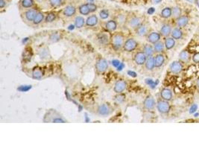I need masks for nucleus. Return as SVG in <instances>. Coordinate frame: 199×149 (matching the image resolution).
I'll list each match as a JSON object with an SVG mask.
<instances>
[{
  "label": "nucleus",
  "instance_id": "f257e3e1",
  "mask_svg": "<svg viewBox=\"0 0 199 149\" xmlns=\"http://www.w3.org/2000/svg\"><path fill=\"white\" fill-rule=\"evenodd\" d=\"M125 41V37L123 32L117 31L114 32L111 35V43L112 49L115 51H120V49H123L124 46Z\"/></svg>",
  "mask_w": 199,
  "mask_h": 149
},
{
  "label": "nucleus",
  "instance_id": "f03ea898",
  "mask_svg": "<svg viewBox=\"0 0 199 149\" xmlns=\"http://www.w3.org/2000/svg\"><path fill=\"white\" fill-rule=\"evenodd\" d=\"M108 67H109L108 63L105 58H102V57H99V58H97V60L96 61V64H95V71H96V74H103L108 70Z\"/></svg>",
  "mask_w": 199,
  "mask_h": 149
},
{
  "label": "nucleus",
  "instance_id": "7ed1b4c3",
  "mask_svg": "<svg viewBox=\"0 0 199 149\" xmlns=\"http://www.w3.org/2000/svg\"><path fill=\"white\" fill-rule=\"evenodd\" d=\"M114 111V108L112 105L110 103H103L101 104L98 106L97 109H96V113L98 115L101 116H108L112 113Z\"/></svg>",
  "mask_w": 199,
  "mask_h": 149
},
{
  "label": "nucleus",
  "instance_id": "20e7f679",
  "mask_svg": "<svg viewBox=\"0 0 199 149\" xmlns=\"http://www.w3.org/2000/svg\"><path fill=\"white\" fill-rule=\"evenodd\" d=\"M138 46L139 43L136 39L133 38V37H128L125 41L123 50L124 52H128V53H131V52L137 50Z\"/></svg>",
  "mask_w": 199,
  "mask_h": 149
},
{
  "label": "nucleus",
  "instance_id": "39448f33",
  "mask_svg": "<svg viewBox=\"0 0 199 149\" xmlns=\"http://www.w3.org/2000/svg\"><path fill=\"white\" fill-rule=\"evenodd\" d=\"M157 109L158 112L160 114L165 115L169 113L170 110H171V105H170L169 102L168 101L163 100V99H159L157 102Z\"/></svg>",
  "mask_w": 199,
  "mask_h": 149
},
{
  "label": "nucleus",
  "instance_id": "423d86ee",
  "mask_svg": "<svg viewBox=\"0 0 199 149\" xmlns=\"http://www.w3.org/2000/svg\"><path fill=\"white\" fill-rule=\"evenodd\" d=\"M143 20L140 16H137V15H132V16H129L127 19V22H126V25L131 28L133 30H135L136 28H138L140 25L143 23Z\"/></svg>",
  "mask_w": 199,
  "mask_h": 149
},
{
  "label": "nucleus",
  "instance_id": "0eeeda50",
  "mask_svg": "<svg viewBox=\"0 0 199 149\" xmlns=\"http://www.w3.org/2000/svg\"><path fill=\"white\" fill-rule=\"evenodd\" d=\"M157 105V102L155 101L154 98L151 95H149L145 98L144 101L143 102V106L145 110L148 111L153 110Z\"/></svg>",
  "mask_w": 199,
  "mask_h": 149
},
{
  "label": "nucleus",
  "instance_id": "6e6552de",
  "mask_svg": "<svg viewBox=\"0 0 199 149\" xmlns=\"http://www.w3.org/2000/svg\"><path fill=\"white\" fill-rule=\"evenodd\" d=\"M96 40L102 46H106L111 43V35L106 32H100L96 35Z\"/></svg>",
  "mask_w": 199,
  "mask_h": 149
},
{
  "label": "nucleus",
  "instance_id": "1a4fd4ad",
  "mask_svg": "<svg viewBox=\"0 0 199 149\" xmlns=\"http://www.w3.org/2000/svg\"><path fill=\"white\" fill-rule=\"evenodd\" d=\"M148 57L143 51H137L133 55V61L137 65L143 66L145 65Z\"/></svg>",
  "mask_w": 199,
  "mask_h": 149
},
{
  "label": "nucleus",
  "instance_id": "9d476101",
  "mask_svg": "<svg viewBox=\"0 0 199 149\" xmlns=\"http://www.w3.org/2000/svg\"><path fill=\"white\" fill-rule=\"evenodd\" d=\"M128 87L127 81L124 79H118L115 82L114 86V91L116 94H119V93H124Z\"/></svg>",
  "mask_w": 199,
  "mask_h": 149
},
{
  "label": "nucleus",
  "instance_id": "9b49d317",
  "mask_svg": "<svg viewBox=\"0 0 199 149\" xmlns=\"http://www.w3.org/2000/svg\"><path fill=\"white\" fill-rule=\"evenodd\" d=\"M134 31H135L136 35L138 36V37H146L149 33V25L146 23H145V22H143L138 28H136Z\"/></svg>",
  "mask_w": 199,
  "mask_h": 149
},
{
  "label": "nucleus",
  "instance_id": "f8f14e48",
  "mask_svg": "<svg viewBox=\"0 0 199 149\" xmlns=\"http://www.w3.org/2000/svg\"><path fill=\"white\" fill-rule=\"evenodd\" d=\"M161 39V34L160 33H158L157 31H151L146 36V40L148 43H151V44H155L156 43L159 42Z\"/></svg>",
  "mask_w": 199,
  "mask_h": 149
},
{
  "label": "nucleus",
  "instance_id": "ddd939ff",
  "mask_svg": "<svg viewBox=\"0 0 199 149\" xmlns=\"http://www.w3.org/2000/svg\"><path fill=\"white\" fill-rule=\"evenodd\" d=\"M118 28V22L116 19H110L105 24V28L108 32L114 33Z\"/></svg>",
  "mask_w": 199,
  "mask_h": 149
},
{
  "label": "nucleus",
  "instance_id": "4468645a",
  "mask_svg": "<svg viewBox=\"0 0 199 149\" xmlns=\"http://www.w3.org/2000/svg\"><path fill=\"white\" fill-rule=\"evenodd\" d=\"M170 71L174 74H179L182 72L183 70V67L181 61H173L171 64H170Z\"/></svg>",
  "mask_w": 199,
  "mask_h": 149
},
{
  "label": "nucleus",
  "instance_id": "2eb2a0df",
  "mask_svg": "<svg viewBox=\"0 0 199 149\" xmlns=\"http://www.w3.org/2000/svg\"><path fill=\"white\" fill-rule=\"evenodd\" d=\"M77 9L72 4H69V5H66L64 7V10H63V14L66 16V17L70 18L73 17L75 14H76Z\"/></svg>",
  "mask_w": 199,
  "mask_h": 149
},
{
  "label": "nucleus",
  "instance_id": "dca6fc26",
  "mask_svg": "<svg viewBox=\"0 0 199 149\" xmlns=\"http://www.w3.org/2000/svg\"><path fill=\"white\" fill-rule=\"evenodd\" d=\"M160 97L161 99H163V100L170 102L173 98L172 92L169 88L162 89L160 91Z\"/></svg>",
  "mask_w": 199,
  "mask_h": 149
},
{
  "label": "nucleus",
  "instance_id": "f3484780",
  "mask_svg": "<svg viewBox=\"0 0 199 149\" xmlns=\"http://www.w3.org/2000/svg\"><path fill=\"white\" fill-rule=\"evenodd\" d=\"M189 16L186 15H183V16H179L178 18L176 19V24H177V27L179 28H183V27L186 26L189 23Z\"/></svg>",
  "mask_w": 199,
  "mask_h": 149
},
{
  "label": "nucleus",
  "instance_id": "a211bd4d",
  "mask_svg": "<svg viewBox=\"0 0 199 149\" xmlns=\"http://www.w3.org/2000/svg\"><path fill=\"white\" fill-rule=\"evenodd\" d=\"M172 31V28L171 25L168 23H165L161 27L160 33L161 36L164 37H169V35H171Z\"/></svg>",
  "mask_w": 199,
  "mask_h": 149
},
{
  "label": "nucleus",
  "instance_id": "6ab92c4d",
  "mask_svg": "<svg viewBox=\"0 0 199 149\" xmlns=\"http://www.w3.org/2000/svg\"><path fill=\"white\" fill-rule=\"evenodd\" d=\"M37 12H38V10H35V9H28V10L25 12V13H24L25 19H26L28 22H33Z\"/></svg>",
  "mask_w": 199,
  "mask_h": 149
},
{
  "label": "nucleus",
  "instance_id": "aec40b11",
  "mask_svg": "<svg viewBox=\"0 0 199 149\" xmlns=\"http://www.w3.org/2000/svg\"><path fill=\"white\" fill-rule=\"evenodd\" d=\"M99 23V18L96 14L89 16L86 19V25L87 27H94Z\"/></svg>",
  "mask_w": 199,
  "mask_h": 149
},
{
  "label": "nucleus",
  "instance_id": "412c9836",
  "mask_svg": "<svg viewBox=\"0 0 199 149\" xmlns=\"http://www.w3.org/2000/svg\"><path fill=\"white\" fill-rule=\"evenodd\" d=\"M142 51L146 54V55L147 57L154 56V55L155 53L154 46H152V45L149 43H146V44H145L144 46H143V50Z\"/></svg>",
  "mask_w": 199,
  "mask_h": 149
},
{
  "label": "nucleus",
  "instance_id": "4be33fe9",
  "mask_svg": "<svg viewBox=\"0 0 199 149\" xmlns=\"http://www.w3.org/2000/svg\"><path fill=\"white\" fill-rule=\"evenodd\" d=\"M155 68H160L165 63V56L163 53H158L154 56Z\"/></svg>",
  "mask_w": 199,
  "mask_h": 149
},
{
  "label": "nucleus",
  "instance_id": "5701e85b",
  "mask_svg": "<svg viewBox=\"0 0 199 149\" xmlns=\"http://www.w3.org/2000/svg\"><path fill=\"white\" fill-rule=\"evenodd\" d=\"M145 67L148 71H152L155 68V62L154 57L151 56L148 57L146 63H145Z\"/></svg>",
  "mask_w": 199,
  "mask_h": 149
},
{
  "label": "nucleus",
  "instance_id": "b1692460",
  "mask_svg": "<svg viewBox=\"0 0 199 149\" xmlns=\"http://www.w3.org/2000/svg\"><path fill=\"white\" fill-rule=\"evenodd\" d=\"M164 44H165L166 49L167 50H170V49H173L175 46V40L172 37H166L165 41H164Z\"/></svg>",
  "mask_w": 199,
  "mask_h": 149
},
{
  "label": "nucleus",
  "instance_id": "393cba45",
  "mask_svg": "<svg viewBox=\"0 0 199 149\" xmlns=\"http://www.w3.org/2000/svg\"><path fill=\"white\" fill-rule=\"evenodd\" d=\"M179 60L182 63H188L190 60V55L187 50H183L179 54Z\"/></svg>",
  "mask_w": 199,
  "mask_h": 149
},
{
  "label": "nucleus",
  "instance_id": "a878e982",
  "mask_svg": "<svg viewBox=\"0 0 199 149\" xmlns=\"http://www.w3.org/2000/svg\"><path fill=\"white\" fill-rule=\"evenodd\" d=\"M45 16H46V15L44 14V13H43V12L41 11H39L37 12V15H36L35 18H34V21H33V24L35 25H40V23H42V22L44 21L45 19Z\"/></svg>",
  "mask_w": 199,
  "mask_h": 149
},
{
  "label": "nucleus",
  "instance_id": "bb28decb",
  "mask_svg": "<svg viewBox=\"0 0 199 149\" xmlns=\"http://www.w3.org/2000/svg\"><path fill=\"white\" fill-rule=\"evenodd\" d=\"M172 37L174 39V40H180L183 37V31H181L180 28H174L172 29L171 33Z\"/></svg>",
  "mask_w": 199,
  "mask_h": 149
},
{
  "label": "nucleus",
  "instance_id": "cd10ccee",
  "mask_svg": "<svg viewBox=\"0 0 199 149\" xmlns=\"http://www.w3.org/2000/svg\"><path fill=\"white\" fill-rule=\"evenodd\" d=\"M126 100V95L124 93L117 94L114 97V102L116 105H122Z\"/></svg>",
  "mask_w": 199,
  "mask_h": 149
},
{
  "label": "nucleus",
  "instance_id": "c85d7f7f",
  "mask_svg": "<svg viewBox=\"0 0 199 149\" xmlns=\"http://www.w3.org/2000/svg\"><path fill=\"white\" fill-rule=\"evenodd\" d=\"M56 18L57 13H55V12H49V13L46 15V16H45L44 22H46V23H52V22H53L56 19Z\"/></svg>",
  "mask_w": 199,
  "mask_h": 149
},
{
  "label": "nucleus",
  "instance_id": "c756f323",
  "mask_svg": "<svg viewBox=\"0 0 199 149\" xmlns=\"http://www.w3.org/2000/svg\"><path fill=\"white\" fill-rule=\"evenodd\" d=\"M86 25V20L81 16H77L75 19V25L77 28H81Z\"/></svg>",
  "mask_w": 199,
  "mask_h": 149
},
{
  "label": "nucleus",
  "instance_id": "7c9ffc66",
  "mask_svg": "<svg viewBox=\"0 0 199 149\" xmlns=\"http://www.w3.org/2000/svg\"><path fill=\"white\" fill-rule=\"evenodd\" d=\"M78 11L81 13V15H84V16H88L90 13V8L88 7V4L87 3L86 4H82L78 7Z\"/></svg>",
  "mask_w": 199,
  "mask_h": 149
},
{
  "label": "nucleus",
  "instance_id": "2f4dec72",
  "mask_svg": "<svg viewBox=\"0 0 199 149\" xmlns=\"http://www.w3.org/2000/svg\"><path fill=\"white\" fill-rule=\"evenodd\" d=\"M172 15V7H166L161 10L160 16L163 19H169L170 18Z\"/></svg>",
  "mask_w": 199,
  "mask_h": 149
},
{
  "label": "nucleus",
  "instance_id": "473e14b6",
  "mask_svg": "<svg viewBox=\"0 0 199 149\" xmlns=\"http://www.w3.org/2000/svg\"><path fill=\"white\" fill-rule=\"evenodd\" d=\"M165 44L164 43H163L162 41L160 40L159 42L156 43L155 44H154V52L155 53L158 54V53H163V52L164 51V49H165Z\"/></svg>",
  "mask_w": 199,
  "mask_h": 149
},
{
  "label": "nucleus",
  "instance_id": "72a5a7b5",
  "mask_svg": "<svg viewBox=\"0 0 199 149\" xmlns=\"http://www.w3.org/2000/svg\"><path fill=\"white\" fill-rule=\"evenodd\" d=\"M21 7L25 9H30L34 7V0H21Z\"/></svg>",
  "mask_w": 199,
  "mask_h": 149
},
{
  "label": "nucleus",
  "instance_id": "f704fd0d",
  "mask_svg": "<svg viewBox=\"0 0 199 149\" xmlns=\"http://www.w3.org/2000/svg\"><path fill=\"white\" fill-rule=\"evenodd\" d=\"M61 38H62V35H61V33L53 32L52 34H50L49 40V41L52 42V43H56V42H58L59 40H61Z\"/></svg>",
  "mask_w": 199,
  "mask_h": 149
},
{
  "label": "nucleus",
  "instance_id": "c9c22d12",
  "mask_svg": "<svg viewBox=\"0 0 199 149\" xmlns=\"http://www.w3.org/2000/svg\"><path fill=\"white\" fill-rule=\"evenodd\" d=\"M172 16H173V18H174V19H176L177 18H178L179 16H181V7H180L179 6H174V7H172Z\"/></svg>",
  "mask_w": 199,
  "mask_h": 149
},
{
  "label": "nucleus",
  "instance_id": "e433bc0d",
  "mask_svg": "<svg viewBox=\"0 0 199 149\" xmlns=\"http://www.w3.org/2000/svg\"><path fill=\"white\" fill-rule=\"evenodd\" d=\"M33 77L34 78H40L43 76V72H42L41 69L38 68V67H35L32 71Z\"/></svg>",
  "mask_w": 199,
  "mask_h": 149
},
{
  "label": "nucleus",
  "instance_id": "4c0bfd02",
  "mask_svg": "<svg viewBox=\"0 0 199 149\" xmlns=\"http://www.w3.org/2000/svg\"><path fill=\"white\" fill-rule=\"evenodd\" d=\"M49 4L51 5V7H59L62 4L63 0H49Z\"/></svg>",
  "mask_w": 199,
  "mask_h": 149
},
{
  "label": "nucleus",
  "instance_id": "58836bf2",
  "mask_svg": "<svg viewBox=\"0 0 199 149\" xmlns=\"http://www.w3.org/2000/svg\"><path fill=\"white\" fill-rule=\"evenodd\" d=\"M100 18L102 19H106L109 17V11L107 9H102L99 13Z\"/></svg>",
  "mask_w": 199,
  "mask_h": 149
},
{
  "label": "nucleus",
  "instance_id": "ea45409f",
  "mask_svg": "<svg viewBox=\"0 0 199 149\" xmlns=\"http://www.w3.org/2000/svg\"><path fill=\"white\" fill-rule=\"evenodd\" d=\"M87 4H88V7L89 8H90V13H94V12H96V10H97V5H96V4H94L93 2H88Z\"/></svg>",
  "mask_w": 199,
  "mask_h": 149
},
{
  "label": "nucleus",
  "instance_id": "a19ab883",
  "mask_svg": "<svg viewBox=\"0 0 199 149\" xmlns=\"http://www.w3.org/2000/svg\"><path fill=\"white\" fill-rule=\"evenodd\" d=\"M192 61L195 64H199V52H196L192 56Z\"/></svg>",
  "mask_w": 199,
  "mask_h": 149
},
{
  "label": "nucleus",
  "instance_id": "79ce46f5",
  "mask_svg": "<svg viewBox=\"0 0 199 149\" xmlns=\"http://www.w3.org/2000/svg\"><path fill=\"white\" fill-rule=\"evenodd\" d=\"M6 5V1L4 0H0V7L3 8Z\"/></svg>",
  "mask_w": 199,
  "mask_h": 149
},
{
  "label": "nucleus",
  "instance_id": "37998d69",
  "mask_svg": "<svg viewBox=\"0 0 199 149\" xmlns=\"http://www.w3.org/2000/svg\"><path fill=\"white\" fill-rule=\"evenodd\" d=\"M162 1V0H151V2L154 4H157Z\"/></svg>",
  "mask_w": 199,
  "mask_h": 149
},
{
  "label": "nucleus",
  "instance_id": "c03bdc74",
  "mask_svg": "<svg viewBox=\"0 0 199 149\" xmlns=\"http://www.w3.org/2000/svg\"><path fill=\"white\" fill-rule=\"evenodd\" d=\"M197 110V105H194L193 106H192V107H191L190 113H194L195 110Z\"/></svg>",
  "mask_w": 199,
  "mask_h": 149
},
{
  "label": "nucleus",
  "instance_id": "a18cd8bd",
  "mask_svg": "<svg viewBox=\"0 0 199 149\" xmlns=\"http://www.w3.org/2000/svg\"><path fill=\"white\" fill-rule=\"evenodd\" d=\"M195 4L197 5V7H199V0H195Z\"/></svg>",
  "mask_w": 199,
  "mask_h": 149
},
{
  "label": "nucleus",
  "instance_id": "49530a36",
  "mask_svg": "<svg viewBox=\"0 0 199 149\" xmlns=\"http://www.w3.org/2000/svg\"><path fill=\"white\" fill-rule=\"evenodd\" d=\"M186 1H188V2H189V3H195V0H186Z\"/></svg>",
  "mask_w": 199,
  "mask_h": 149
},
{
  "label": "nucleus",
  "instance_id": "de8ad7c7",
  "mask_svg": "<svg viewBox=\"0 0 199 149\" xmlns=\"http://www.w3.org/2000/svg\"><path fill=\"white\" fill-rule=\"evenodd\" d=\"M196 84H197V87H198V88L199 89V77L197 79V81H196Z\"/></svg>",
  "mask_w": 199,
  "mask_h": 149
}]
</instances>
